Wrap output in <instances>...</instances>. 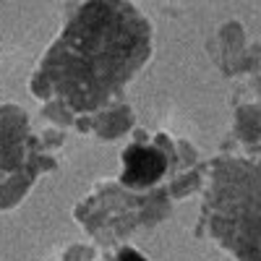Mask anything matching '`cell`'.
Wrapping results in <instances>:
<instances>
[{
  "label": "cell",
  "instance_id": "1",
  "mask_svg": "<svg viewBox=\"0 0 261 261\" xmlns=\"http://www.w3.org/2000/svg\"><path fill=\"white\" fill-rule=\"evenodd\" d=\"M165 170V157L157 149H130L125 154L123 180L130 186H149L154 183Z\"/></svg>",
  "mask_w": 261,
  "mask_h": 261
},
{
  "label": "cell",
  "instance_id": "2",
  "mask_svg": "<svg viewBox=\"0 0 261 261\" xmlns=\"http://www.w3.org/2000/svg\"><path fill=\"white\" fill-rule=\"evenodd\" d=\"M120 261H144L139 253H134V251H125L123 256H120Z\"/></svg>",
  "mask_w": 261,
  "mask_h": 261
}]
</instances>
